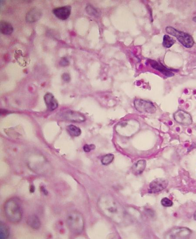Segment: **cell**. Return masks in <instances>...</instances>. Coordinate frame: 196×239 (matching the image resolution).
Returning <instances> with one entry per match:
<instances>
[{
	"label": "cell",
	"mask_w": 196,
	"mask_h": 239,
	"mask_svg": "<svg viewBox=\"0 0 196 239\" xmlns=\"http://www.w3.org/2000/svg\"><path fill=\"white\" fill-rule=\"evenodd\" d=\"M98 206L104 215L118 223L122 222L124 219L125 212L118 202L108 195L102 196L98 200Z\"/></svg>",
	"instance_id": "cell-1"
},
{
	"label": "cell",
	"mask_w": 196,
	"mask_h": 239,
	"mask_svg": "<svg viewBox=\"0 0 196 239\" xmlns=\"http://www.w3.org/2000/svg\"><path fill=\"white\" fill-rule=\"evenodd\" d=\"M4 212L7 218L11 223H18L23 218V210L17 198H11L5 202Z\"/></svg>",
	"instance_id": "cell-2"
},
{
	"label": "cell",
	"mask_w": 196,
	"mask_h": 239,
	"mask_svg": "<svg viewBox=\"0 0 196 239\" xmlns=\"http://www.w3.org/2000/svg\"><path fill=\"white\" fill-rule=\"evenodd\" d=\"M140 126L139 122L136 120H126L117 124L115 130L117 133L120 135L131 137L139 131Z\"/></svg>",
	"instance_id": "cell-3"
},
{
	"label": "cell",
	"mask_w": 196,
	"mask_h": 239,
	"mask_svg": "<svg viewBox=\"0 0 196 239\" xmlns=\"http://www.w3.org/2000/svg\"><path fill=\"white\" fill-rule=\"evenodd\" d=\"M66 224L71 232L75 234H79L83 230V218L78 211H72L68 214Z\"/></svg>",
	"instance_id": "cell-4"
},
{
	"label": "cell",
	"mask_w": 196,
	"mask_h": 239,
	"mask_svg": "<svg viewBox=\"0 0 196 239\" xmlns=\"http://www.w3.org/2000/svg\"><path fill=\"white\" fill-rule=\"evenodd\" d=\"M166 31L168 34L175 37L184 47L191 48L194 45L193 38L188 33L178 31L171 26L166 28Z\"/></svg>",
	"instance_id": "cell-5"
},
{
	"label": "cell",
	"mask_w": 196,
	"mask_h": 239,
	"mask_svg": "<svg viewBox=\"0 0 196 239\" xmlns=\"http://www.w3.org/2000/svg\"><path fill=\"white\" fill-rule=\"evenodd\" d=\"M136 109L140 113L153 114L156 111L155 106L153 103L141 99H136L134 101Z\"/></svg>",
	"instance_id": "cell-6"
},
{
	"label": "cell",
	"mask_w": 196,
	"mask_h": 239,
	"mask_svg": "<svg viewBox=\"0 0 196 239\" xmlns=\"http://www.w3.org/2000/svg\"><path fill=\"white\" fill-rule=\"evenodd\" d=\"M191 231L187 227H178L172 229L167 234V239H185L191 234Z\"/></svg>",
	"instance_id": "cell-7"
},
{
	"label": "cell",
	"mask_w": 196,
	"mask_h": 239,
	"mask_svg": "<svg viewBox=\"0 0 196 239\" xmlns=\"http://www.w3.org/2000/svg\"><path fill=\"white\" fill-rule=\"evenodd\" d=\"M61 117L68 121L76 123L83 122L86 118L83 114L73 110H67L62 114Z\"/></svg>",
	"instance_id": "cell-8"
},
{
	"label": "cell",
	"mask_w": 196,
	"mask_h": 239,
	"mask_svg": "<svg viewBox=\"0 0 196 239\" xmlns=\"http://www.w3.org/2000/svg\"><path fill=\"white\" fill-rule=\"evenodd\" d=\"M174 120L178 123L185 126L190 125L192 124V117L190 114L182 110H179L173 114Z\"/></svg>",
	"instance_id": "cell-9"
},
{
	"label": "cell",
	"mask_w": 196,
	"mask_h": 239,
	"mask_svg": "<svg viewBox=\"0 0 196 239\" xmlns=\"http://www.w3.org/2000/svg\"><path fill=\"white\" fill-rule=\"evenodd\" d=\"M168 181L165 179H157L152 181L149 185V192L156 193L161 192L167 187Z\"/></svg>",
	"instance_id": "cell-10"
},
{
	"label": "cell",
	"mask_w": 196,
	"mask_h": 239,
	"mask_svg": "<svg viewBox=\"0 0 196 239\" xmlns=\"http://www.w3.org/2000/svg\"><path fill=\"white\" fill-rule=\"evenodd\" d=\"M72 7L69 5L55 8L53 9V13L56 17L61 20H65L69 17L71 14Z\"/></svg>",
	"instance_id": "cell-11"
},
{
	"label": "cell",
	"mask_w": 196,
	"mask_h": 239,
	"mask_svg": "<svg viewBox=\"0 0 196 239\" xmlns=\"http://www.w3.org/2000/svg\"><path fill=\"white\" fill-rule=\"evenodd\" d=\"M149 62L153 68L160 72L161 74L167 76V77H172L174 75L173 73L172 72L171 70L167 68V67L160 63H159L156 61L153 60H149Z\"/></svg>",
	"instance_id": "cell-12"
},
{
	"label": "cell",
	"mask_w": 196,
	"mask_h": 239,
	"mask_svg": "<svg viewBox=\"0 0 196 239\" xmlns=\"http://www.w3.org/2000/svg\"><path fill=\"white\" fill-rule=\"evenodd\" d=\"M44 99L47 109L49 111H53L58 107V104L57 100L51 93H47L45 94L44 97Z\"/></svg>",
	"instance_id": "cell-13"
},
{
	"label": "cell",
	"mask_w": 196,
	"mask_h": 239,
	"mask_svg": "<svg viewBox=\"0 0 196 239\" xmlns=\"http://www.w3.org/2000/svg\"><path fill=\"white\" fill-rule=\"evenodd\" d=\"M43 15L42 11L37 8H32L28 11L26 15V21L28 23H35Z\"/></svg>",
	"instance_id": "cell-14"
},
{
	"label": "cell",
	"mask_w": 196,
	"mask_h": 239,
	"mask_svg": "<svg viewBox=\"0 0 196 239\" xmlns=\"http://www.w3.org/2000/svg\"><path fill=\"white\" fill-rule=\"evenodd\" d=\"M146 161L145 160H140L137 161L133 166L132 171L135 175H139L143 173L146 166Z\"/></svg>",
	"instance_id": "cell-15"
},
{
	"label": "cell",
	"mask_w": 196,
	"mask_h": 239,
	"mask_svg": "<svg viewBox=\"0 0 196 239\" xmlns=\"http://www.w3.org/2000/svg\"><path fill=\"white\" fill-rule=\"evenodd\" d=\"M14 28L11 23L5 21H1L0 23L1 33L5 35H10L13 33Z\"/></svg>",
	"instance_id": "cell-16"
},
{
	"label": "cell",
	"mask_w": 196,
	"mask_h": 239,
	"mask_svg": "<svg viewBox=\"0 0 196 239\" xmlns=\"http://www.w3.org/2000/svg\"><path fill=\"white\" fill-rule=\"evenodd\" d=\"M27 223L32 228L38 230L41 227V222L38 217L35 215H31L28 218Z\"/></svg>",
	"instance_id": "cell-17"
},
{
	"label": "cell",
	"mask_w": 196,
	"mask_h": 239,
	"mask_svg": "<svg viewBox=\"0 0 196 239\" xmlns=\"http://www.w3.org/2000/svg\"><path fill=\"white\" fill-rule=\"evenodd\" d=\"M66 130L68 134L72 137H78L82 133L81 129L78 127L73 125L67 126Z\"/></svg>",
	"instance_id": "cell-18"
},
{
	"label": "cell",
	"mask_w": 196,
	"mask_h": 239,
	"mask_svg": "<svg viewBox=\"0 0 196 239\" xmlns=\"http://www.w3.org/2000/svg\"><path fill=\"white\" fill-rule=\"evenodd\" d=\"M10 231L8 226L4 223H1L0 238L7 239L9 235Z\"/></svg>",
	"instance_id": "cell-19"
},
{
	"label": "cell",
	"mask_w": 196,
	"mask_h": 239,
	"mask_svg": "<svg viewBox=\"0 0 196 239\" xmlns=\"http://www.w3.org/2000/svg\"><path fill=\"white\" fill-rule=\"evenodd\" d=\"M175 40L172 38L170 37L169 35H165L163 37V45L164 47L169 48L173 45L175 43Z\"/></svg>",
	"instance_id": "cell-20"
},
{
	"label": "cell",
	"mask_w": 196,
	"mask_h": 239,
	"mask_svg": "<svg viewBox=\"0 0 196 239\" xmlns=\"http://www.w3.org/2000/svg\"><path fill=\"white\" fill-rule=\"evenodd\" d=\"M86 10L88 15L91 16L95 17L99 16V12L95 8L90 4L86 6Z\"/></svg>",
	"instance_id": "cell-21"
},
{
	"label": "cell",
	"mask_w": 196,
	"mask_h": 239,
	"mask_svg": "<svg viewBox=\"0 0 196 239\" xmlns=\"http://www.w3.org/2000/svg\"><path fill=\"white\" fill-rule=\"evenodd\" d=\"M114 159V156L113 155L108 154L103 157L101 160L102 163L105 165H107L113 162Z\"/></svg>",
	"instance_id": "cell-22"
},
{
	"label": "cell",
	"mask_w": 196,
	"mask_h": 239,
	"mask_svg": "<svg viewBox=\"0 0 196 239\" xmlns=\"http://www.w3.org/2000/svg\"><path fill=\"white\" fill-rule=\"evenodd\" d=\"M161 204L164 207H171L173 205V202L170 199L164 198L161 200Z\"/></svg>",
	"instance_id": "cell-23"
},
{
	"label": "cell",
	"mask_w": 196,
	"mask_h": 239,
	"mask_svg": "<svg viewBox=\"0 0 196 239\" xmlns=\"http://www.w3.org/2000/svg\"><path fill=\"white\" fill-rule=\"evenodd\" d=\"M96 148V146L93 144L85 145L83 147V150L86 152H90L91 150H94Z\"/></svg>",
	"instance_id": "cell-24"
},
{
	"label": "cell",
	"mask_w": 196,
	"mask_h": 239,
	"mask_svg": "<svg viewBox=\"0 0 196 239\" xmlns=\"http://www.w3.org/2000/svg\"><path fill=\"white\" fill-rule=\"evenodd\" d=\"M69 64V61L66 57H63L61 58L59 62V65L63 67L68 66Z\"/></svg>",
	"instance_id": "cell-25"
},
{
	"label": "cell",
	"mask_w": 196,
	"mask_h": 239,
	"mask_svg": "<svg viewBox=\"0 0 196 239\" xmlns=\"http://www.w3.org/2000/svg\"><path fill=\"white\" fill-rule=\"evenodd\" d=\"M62 78L65 82H69L71 80L70 76L69 74H68V73H64L62 75Z\"/></svg>",
	"instance_id": "cell-26"
},
{
	"label": "cell",
	"mask_w": 196,
	"mask_h": 239,
	"mask_svg": "<svg viewBox=\"0 0 196 239\" xmlns=\"http://www.w3.org/2000/svg\"><path fill=\"white\" fill-rule=\"evenodd\" d=\"M41 190H42L43 193H44L45 195H47L48 194V192L47 190H46L44 187H42V188H41Z\"/></svg>",
	"instance_id": "cell-27"
},
{
	"label": "cell",
	"mask_w": 196,
	"mask_h": 239,
	"mask_svg": "<svg viewBox=\"0 0 196 239\" xmlns=\"http://www.w3.org/2000/svg\"><path fill=\"white\" fill-rule=\"evenodd\" d=\"M35 187H34L33 186H31L30 189V192H32V193H33V192H35Z\"/></svg>",
	"instance_id": "cell-28"
},
{
	"label": "cell",
	"mask_w": 196,
	"mask_h": 239,
	"mask_svg": "<svg viewBox=\"0 0 196 239\" xmlns=\"http://www.w3.org/2000/svg\"><path fill=\"white\" fill-rule=\"evenodd\" d=\"M193 218H194V220L196 221V211H195V212H194V215H193Z\"/></svg>",
	"instance_id": "cell-29"
},
{
	"label": "cell",
	"mask_w": 196,
	"mask_h": 239,
	"mask_svg": "<svg viewBox=\"0 0 196 239\" xmlns=\"http://www.w3.org/2000/svg\"><path fill=\"white\" fill-rule=\"evenodd\" d=\"M193 20L194 21V22H195L196 23V16L195 17L193 18Z\"/></svg>",
	"instance_id": "cell-30"
}]
</instances>
